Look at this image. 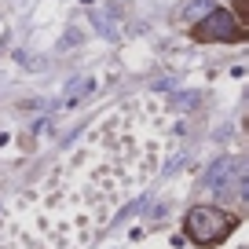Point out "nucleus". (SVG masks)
I'll return each instance as SVG.
<instances>
[{
    "label": "nucleus",
    "mask_w": 249,
    "mask_h": 249,
    "mask_svg": "<svg viewBox=\"0 0 249 249\" xmlns=\"http://www.w3.org/2000/svg\"><path fill=\"white\" fill-rule=\"evenodd\" d=\"M234 227H238V216L227 213V209H216V205H195V209L183 216V234L202 249L224 242Z\"/></svg>",
    "instance_id": "1"
},
{
    "label": "nucleus",
    "mask_w": 249,
    "mask_h": 249,
    "mask_svg": "<svg viewBox=\"0 0 249 249\" xmlns=\"http://www.w3.org/2000/svg\"><path fill=\"white\" fill-rule=\"evenodd\" d=\"M191 37H195L198 44H238V40L249 37V26H242L231 11L213 8L191 26Z\"/></svg>",
    "instance_id": "2"
},
{
    "label": "nucleus",
    "mask_w": 249,
    "mask_h": 249,
    "mask_svg": "<svg viewBox=\"0 0 249 249\" xmlns=\"http://www.w3.org/2000/svg\"><path fill=\"white\" fill-rule=\"evenodd\" d=\"M92 88H95V81H92V77H81L77 85H70V88H66V95H62V107H77V103L85 99V95L92 92Z\"/></svg>",
    "instance_id": "3"
},
{
    "label": "nucleus",
    "mask_w": 249,
    "mask_h": 249,
    "mask_svg": "<svg viewBox=\"0 0 249 249\" xmlns=\"http://www.w3.org/2000/svg\"><path fill=\"white\" fill-rule=\"evenodd\" d=\"M238 172H242V169H238V161H220L216 169L209 172V183H213V187H216V183H227V179L238 176Z\"/></svg>",
    "instance_id": "4"
},
{
    "label": "nucleus",
    "mask_w": 249,
    "mask_h": 249,
    "mask_svg": "<svg viewBox=\"0 0 249 249\" xmlns=\"http://www.w3.org/2000/svg\"><path fill=\"white\" fill-rule=\"evenodd\" d=\"M234 18L242 26H249V0H234Z\"/></svg>",
    "instance_id": "5"
}]
</instances>
